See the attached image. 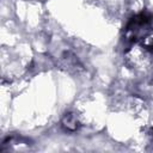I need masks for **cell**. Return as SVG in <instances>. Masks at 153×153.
I'll list each match as a JSON object with an SVG mask.
<instances>
[{
	"mask_svg": "<svg viewBox=\"0 0 153 153\" xmlns=\"http://www.w3.org/2000/svg\"><path fill=\"white\" fill-rule=\"evenodd\" d=\"M62 126L69 130V131H74L78 128V120L76 116L74 114H66L63 120H62Z\"/></svg>",
	"mask_w": 153,
	"mask_h": 153,
	"instance_id": "cell-1",
	"label": "cell"
}]
</instances>
